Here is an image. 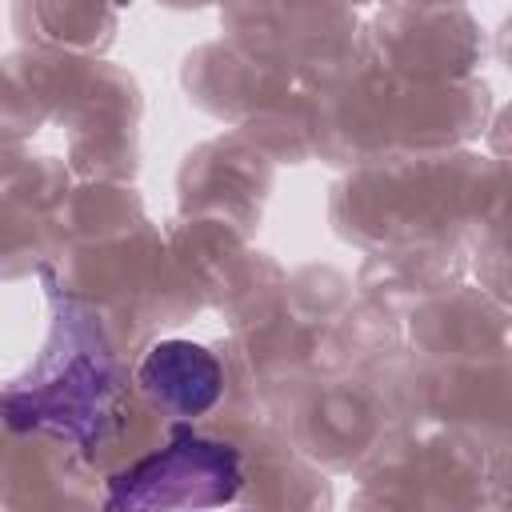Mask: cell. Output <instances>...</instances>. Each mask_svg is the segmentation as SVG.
Instances as JSON below:
<instances>
[{"mask_svg":"<svg viewBox=\"0 0 512 512\" xmlns=\"http://www.w3.org/2000/svg\"><path fill=\"white\" fill-rule=\"evenodd\" d=\"M136 380L152 400L180 416H204L224 392L220 360L192 340H160L144 352Z\"/></svg>","mask_w":512,"mask_h":512,"instance_id":"2","label":"cell"},{"mask_svg":"<svg viewBox=\"0 0 512 512\" xmlns=\"http://www.w3.org/2000/svg\"><path fill=\"white\" fill-rule=\"evenodd\" d=\"M244 484L232 444L176 428L172 440L108 480V512H196L228 504Z\"/></svg>","mask_w":512,"mask_h":512,"instance_id":"1","label":"cell"}]
</instances>
